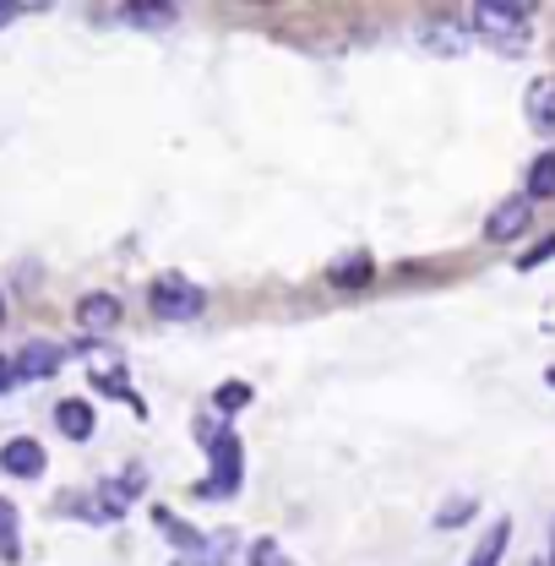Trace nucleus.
Here are the masks:
<instances>
[{
  "label": "nucleus",
  "mask_w": 555,
  "mask_h": 566,
  "mask_svg": "<svg viewBox=\"0 0 555 566\" xmlns=\"http://www.w3.org/2000/svg\"><path fill=\"white\" fill-rule=\"evenodd\" d=\"M17 11H22V6H11V0H0V28H6V22H11Z\"/></svg>",
  "instance_id": "nucleus-21"
},
{
  "label": "nucleus",
  "mask_w": 555,
  "mask_h": 566,
  "mask_svg": "<svg viewBox=\"0 0 555 566\" xmlns=\"http://www.w3.org/2000/svg\"><path fill=\"white\" fill-rule=\"evenodd\" d=\"M551 566H555V528H551Z\"/></svg>",
  "instance_id": "nucleus-22"
},
{
  "label": "nucleus",
  "mask_w": 555,
  "mask_h": 566,
  "mask_svg": "<svg viewBox=\"0 0 555 566\" xmlns=\"http://www.w3.org/2000/svg\"><path fill=\"white\" fill-rule=\"evenodd\" d=\"M551 381H555V370H551Z\"/></svg>",
  "instance_id": "nucleus-24"
},
{
  "label": "nucleus",
  "mask_w": 555,
  "mask_h": 566,
  "mask_svg": "<svg viewBox=\"0 0 555 566\" xmlns=\"http://www.w3.org/2000/svg\"><path fill=\"white\" fill-rule=\"evenodd\" d=\"M528 6H517V0H480L474 6V28L485 33L490 44H501V50H517L523 39H528Z\"/></svg>",
  "instance_id": "nucleus-2"
},
{
  "label": "nucleus",
  "mask_w": 555,
  "mask_h": 566,
  "mask_svg": "<svg viewBox=\"0 0 555 566\" xmlns=\"http://www.w3.org/2000/svg\"><path fill=\"white\" fill-rule=\"evenodd\" d=\"M0 469L17 474V480H39V474H44V447L28 441V436H11V441L0 447Z\"/></svg>",
  "instance_id": "nucleus-6"
},
{
  "label": "nucleus",
  "mask_w": 555,
  "mask_h": 566,
  "mask_svg": "<svg viewBox=\"0 0 555 566\" xmlns=\"http://www.w3.org/2000/svg\"><path fill=\"white\" fill-rule=\"evenodd\" d=\"M0 316H6V294H0Z\"/></svg>",
  "instance_id": "nucleus-23"
},
{
  "label": "nucleus",
  "mask_w": 555,
  "mask_h": 566,
  "mask_svg": "<svg viewBox=\"0 0 555 566\" xmlns=\"http://www.w3.org/2000/svg\"><path fill=\"white\" fill-rule=\"evenodd\" d=\"M76 322H82L93 338H104L109 327H121V300H115V294H82V300H76Z\"/></svg>",
  "instance_id": "nucleus-8"
},
{
  "label": "nucleus",
  "mask_w": 555,
  "mask_h": 566,
  "mask_svg": "<svg viewBox=\"0 0 555 566\" xmlns=\"http://www.w3.org/2000/svg\"><path fill=\"white\" fill-rule=\"evenodd\" d=\"M22 556V523H17V506L0 501V562H17Z\"/></svg>",
  "instance_id": "nucleus-14"
},
{
  "label": "nucleus",
  "mask_w": 555,
  "mask_h": 566,
  "mask_svg": "<svg viewBox=\"0 0 555 566\" xmlns=\"http://www.w3.org/2000/svg\"><path fill=\"white\" fill-rule=\"evenodd\" d=\"M245 403H251V387H240V381L218 392V409H245Z\"/></svg>",
  "instance_id": "nucleus-19"
},
{
  "label": "nucleus",
  "mask_w": 555,
  "mask_h": 566,
  "mask_svg": "<svg viewBox=\"0 0 555 566\" xmlns=\"http://www.w3.org/2000/svg\"><path fill=\"white\" fill-rule=\"evenodd\" d=\"M528 202H551L555 197V153H540L534 164H528V191H523Z\"/></svg>",
  "instance_id": "nucleus-11"
},
{
  "label": "nucleus",
  "mask_w": 555,
  "mask_h": 566,
  "mask_svg": "<svg viewBox=\"0 0 555 566\" xmlns=\"http://www.w3.org/2000/svg\"><path fill=\"white\" fill-rule=\"evenodd\" d=\"M251 566H294V562L278 551V539H256L251 545Z\"/></svg>",
  "instance_id": "nucleus-17"
},
{
  "label": "nucleus",
  "mask_w": 555,
  "mask_h": 566,
  "mask_svg": "<svg viewBox=\"0 0 555 566\" xmlns=\"http://www.w3.org/2000/svg\"><path fill=\"white\" fill-rule=\"evenodd\" d=\"M506 539H512V523H506V517H495V523H490V534L474 545L469 566H501V556H506Z\"/></svg>",
  "instance_id": "nucleus-10"
},
{
  "label": "nucleus",
  "mask_w": 555,
  "mask_h": 566,
  "mask_svg": "<svg viewBox=\"0 0 555 566\" xmlns=\"http://www.w3.org/2000/svg\"><path fill=\"white\" fill-rule=\"evenodd\" d=\"M425 44H430V50L458 55V50H463V33H452V28H441V22H436V28H425Z\"/></svg>",
  "instance_id": "nucleus-16"
},
{
  "label": "nucleus",
  "mask_w": 555,
  "mask_h": 566,
  "mask_svg": "<svg viewBox=\"0 0 555 566\" xmlns=\"http://www.w3.org/2000/svg\"><path fill=\"white\" fill-rule=\"evenodd\" d=\"M327 279L338 283V289H359V283H370V256H365V251H354V256H338V262L327 268Z\"/></svg>",
  "instance_id": "nucleus-13"
},
{
  "label": "nucleus",
  "mask_w": 555,
  "mask_h": 566,
  "mask_svg": "<svg viewBox=\"0 0 555 566\" xmlns=\"http://www.w3.org/2000/svg\"><path fill=\"white\" fill-rule=\"evenodd\" d=\"M540 566H545V562H540Z\"/></svg>",
  "instance_id": "nucleus-25"
},
{
  "label": "nucleus",
  "mask_w": 555,
  "mask_h": 566,
  "mask_svg": "<svg viewBox=\"0 0 555 566\" xmlns=\"http://www.w3.org/2000/svg\"><path fill=\"white\" fill-rule=\"evenodd\" d=\"M551 256H555V234H551V240H545V245H534V251H523V256H517V268L528 273V268H540V262H551Z\"/></svg>",
  "instance_id": "nucleus-18"
},
{
  "label": "nucleus",
  "mask_w": 555,
  "mask_h": 566,
  "mask_svg": "<svg viewBox=\"0 0 555 566\" xmlns=\"http://www.w3.org/2000/svg\"><path fill=\"white\" fill-rule=\"evenodd\" d=\"M147 305H153L158 322H197V316L208 311V294H202L191 279L169 273V279H158L153 289H147Z\"/></svg>",
  "instance_id": "nucleus-1"
},
{
  "label": "nucleus",
  "mask_w": 555,
  "mask_h": 566,
  "mask_svg": "<svg viewBox=\"0 0 555 566\" xmlns=\"http://www.w3.org/2000/svg\"><path fill=\"white\" fill-rule=\"evenodd\" d=\"M474 506H480V501H469V495H452V501L436 512V528H458V523H469V517H474Z\"/></svg>",
  "instance_id": "nucleus-15"
},
{
  "label": "nucleus",
  "mask_w": 555,
  "mask_h": 566,
  "mask_svg": "<svg viewBox=\"0 0 555 566\" xmlns=\"http://www.w3.org/2000/svg\"><path fill=\"white\" fill-rule=\"evenodd\" d=\"M121 17H126V22H137V28H169L180 11H175V6H164V0H132Z\"/></svg>",
  "instance_id": "nucleus-12"
},
{
  "label": "nucleus",
  "mask_w": 555,
  "mask_h": 566,
  "mask_svg": "<svg viewBox=\"0 0 555 566\" xmlns=\"http://www.w3.org/2000/svg\"><path fill=\"white\" fill-rule=\"evenodd\" d=\"M17 387V370H11V359H0V392H11Z\"/></svg>",
  "instance_id": "nucleus-20"
},
{
  "label": "nucleus",
  "mask_w": 555,
  "mask_h": 566,
  "mask_svg": "<svg viewBox=\"0 0 555 566\" xmlns=\"http://www.w3.org/2000/svg\"><path fill=\"white\" fill-rule=\"evenodd\" d=\"M93 424L98 420H93V403H87V398H66V403L55 409V430H61L66 441H87Z\"/></svg>",
  "instance_id": "nucleus-9"
},
{
  "label": "nucleus",
  "mask_w": 555,
  "mask_h": 566,
  "mask_svg": "<svg viewBox=\"0 0 555 566\" xmlns=\"http://www.w3.org/2000/svg\"><path fill=\"white\" fill-rule=\"evenodd\" d=\"M240 491V436L218 430L212 436V474L197 485V495H234Z\"/></svg>",
  "instance_id": "nucleus-3"
},
{
  "label": "nucleus",
  "mask_w": 555,
  "mask_h": 566,
  "mask_svg": "<svg viewBox=\"0 0 555 566\" xmlns=\"http://www.w3.org/2000/svg\"><path fill=\"white\" fill-rule=\"evenodd\" d=\"M523 115L540 137H555V76H534L528 82V98H523Z\"/></svg>",
  "instance_id": "nucleus-7"
},
{
  "label": "nucleus",
  "mask_w": 555,
  "mask_h": 566,
  "mask_svg": "<svg viewBox=\"0 0 555 566\" xmlns=\"http://www.w3.org/2000/svg\"><path fill=\"white\" fill-rule=\"evenodd\" d=\"M66 365V349L61 344H44V338H33V344H22V354L11 359V370H17V381H44V376H55Z\"/></svg>",
  "instance_id": "nucleus-4"
},
{
  "label": "nucleus",
  "mask_w": 555,
  "mask_h": 566,
  "mask_svg": "<svg viewBox=\"0 0 555 566\" xmlns=\"http://www.w3.org/2000/svg\"><path fill=\"white\" fill-rule=\"evenodd\" d=\"M528 223H534V202H528V197H506V202L485 218V240L506 245V240H517Z\"/></svg>",
  "instance_id": "nucleus-5"
}]
</instances>
